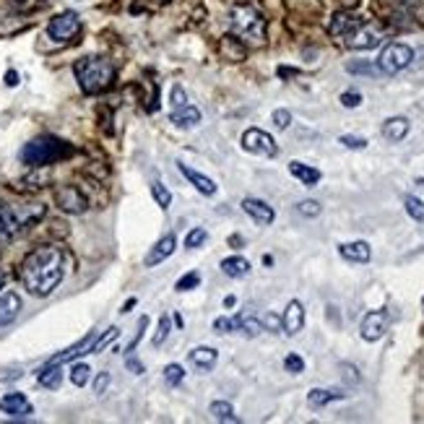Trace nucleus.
I'll use <instances>...</instances> for the list:
<instances>
[{
  "label": "nucleus",
  "instance_id": "f257e3e1",
  "mask_svg": "<svg viewBox=\"0 0 424 424\" xmlns=\"http://www.w3.org/2000/svg\"><path fill=\"white\" fill-rule=\"evenodd\" d=\"M65 273V258L63 250L45 245L36 248L26 255L24 266H21V282H24L26 292L34 297H47L58 289Z\"/></svg>",
  "mask_w": 424,
  "mask_h": 424
},
{
  "label": "nucleus",
  "instance_id": "f03ea898",
  "mask_svg": "<svg viewBox=\"0 0 424 424\" xmlns=\"http://www.w3.org/2000/svg\"><path fill=\"white\" fill-rule=\"evenodd\" d=\"M42 203H0V237H19L45 216Z\"/></svg>",
  "mask_w": 424,
  "mask_h": 424
},
{
  "label": "nucleus",
  "instance_id": "7ed1b4c3",
  "mask_svg": "<svg viewBox=\"0 0 424 424\" xmlns=\"http://www.w3.org/2000/svg\"><path fill=\"white\" fill-rule=\"evenodd\" d=\"M76 78L81 83V89L86 94H102L105 89H109V83L115 78V65L105 58H81L76 63Z\"/></svg>",
  "mask_w": 424,
  "mask_h": 424
},
{
  "label": "nucleus",
  "instance_id": "20e7f679",
  "mask_svg": "<svg viewBox=\"0 0 424 424\" xmlns=\"http://www.w3.org/2000/svg\"><path fill=\"white\" fill-rule=\"evenodd\" d=\"M71 143L60 141L55 136H39V138L29 141L21 149V162L26 167H47L60 162V159H65V156H71Z\"/></svg>",
  "mask_w": 424,
  "mask_h": 424
},
{
  "label": "nucleus",
  "instance_id": "39448f33",
  "mask_svg": "<svg viewBox=\"0 0 424 424\" xmlns=\"http://www.w3.org/2000/svg\"><path fill=\"white\" fill-rule=\"evenodd\" d=\"M232 32L242 39H248V42H260L266 36V19L250 3L235 6L232 8Z\"/></svg>",
  "mask_w": 424,
  "mask_h": 424
},
{
  "label": "nucleus",
  "instance_id": "423d86ee",
  "mask_svg": "<svg viewBox=\"0 0 424 424\" xmlns=\"http://www.w3.org/2000/svg\"><path fill=\"white\" fill-rule=\"evenodd\" d=\"M414 60V50L409 45H403V42H390L383 47L380 52V58H377V68L380 73H385V76H396L401 73L403 68H409Z\"/></svg>",
  "mask_w": 424,
  "mask_h": 424
},
{
  "label": "nucleus",
  "instance_id": "0eeeda50",
  "mask_svg": "<svg viewBox=\"0 0 424 424\" xmlns=\"http://www.w3.org/2000/svg\"><path fill=\"white\" fill-rule=\"evenodd\" d=\"M242 149L255 153V156H266V159H271V156L279 153V146L271 138V133H266V130L260 128H250L242 133Z\"/></svg>",
  "mask_w": 424,
  "mask_h": 424
},
{
  "label": "nucleus",
  "instance_id": "6e6552de",
  "mask_svg": "<svg viewBox=\"0 0 424 424\" xmlns=\"http://www.w3.org/2000/svg\"><path fill=\"white\" fill-rule=\"evenodd\" d=\"M78 32H81V19L73 11L58 13V16L47 24V34L52 36L55 42H71Z\"/></svg>",
  "mask_w": 424,
  "mask_h": 424
},
{
  "label": "nucleus",
  "instance_id": "1a4fd4ad",
  "mask_svg": "<svg viewBox=\"0 0 424 424\" xmlns=\"http://www.w3.org/2000/svg\"><path fill=\"white\" fill-rule=\"evenodd\" d=\"M388 326H390L388 310H372V312H367L365 318H362V326H359V336H362L365 341L375 343V341H380V339L385 336Z\"/></svg>",
  "mask_w": 424,
  "mask_h": 424
},
{
  "label": "nucleus",
  "instance_id": "9d476101",
  "mask_svg": "<svg viewBox=\"0 0 424 424\" xmlns=\"http://www.w3.org/2000/svg\"><path fill=\"white\" fill-rule=\"evenodd\" d=\"M55 203H58L65 213H83L86 211V206H89L81 190L73 188V185H63V188L55 190Z\"/></svg>",
  "mask_w": 424,
  "mask_h": 424
},
{
  "label": "nucleus",
  "instance_id": "9b49d317",
  "mask_svg": "<svg viewBox=\"0 0 424 424\" xmlns=\"http://www.w3.org/2000/svg\"><path fill=\"white\" fill-rule=\"evenodd\" d=\"M380 39H383V36H380V32H377L375 26L359 24L352 34H346V45L352 50H372L380 45Z\"/></svg>",
  "mask_w": 424,
  "mask_h": 424
},
{
  "label": "nucleus",
  "instance_id": "f8f14e48",
  "mask_svg": "<svg viewBox=\"0 0 424 424\" xmlns=\"http://www.w3.org/2000/svg\"><path fill=\"white\" fill-rule=\"evenodd\" d=\"M302 328H305V307L299 299H292L282 315V330L286 336H297Z\"/></svg>",
  "mask_w": 424,
  "mask_h": 424
},
{
  "label": "nucleus",
  "instance_id": "ddd939ff",
  "mask_svg": "<svg viewBox=\"0 0 424 424\" xmlns=\"http://www.w3.org/2000/svg\"><path fill=\"white\" fill-rule=\"evenodd\" d=\"M242 211L248 213L250 219H253L255 224H260V226L273 224V219H276V213H273L271 206H268L266 200H260V198H245L242 200Z\"/></svg>",
  "mask_w": 424,
  "mask_h": 424
},
{
  "label": "nucleus",
  "instance_id": "4468645a",
  "mask_svg": "<svg viewBox=\"0 0 424 424\" xmlns=\"http://www.w3.org/2000/svg\"><path fill=\"white\" fill-rule=\"evenodd\" d=\"M96 330H92V333H86L81 341L73 343L71 349H65V352H60L58 357H52L50 362H58V365H63V362H71V359H76V357H83V354H94V343H96Z\"/></svg>",
  "mask_w": 424,
  "mask_h": 424
},
{
  "label": "nucleus",
  "instance_id": "2eb2a0df",
  "mask_svg": "<svg viewBox=\"0 0 424 424\" xmlns=\"http://www.w3.org/2000/svg\"><path fill=\"white\" fill-rule=\"evenodd\" d=\"M339 255L349 263H370L372 258V248L367 245L365 240H357V242H343L339 245Z\"/></svg>",
  "mask_w": 424,
  "mask_h": 424
},
{
  "label": "nucleus",
  "instance_id": "dca6fc26",
  "mask_svg": "<svg viewBox=\"0 0 424 424\" xmlns=\"http://www.w3.org/2000/svg\"><path fill=\"white\" fill-rule=\"evenodd\" d=\"M409 130H412L409 118L396 115V118H388L385 123H383V138L390 141V143H399V141H403V138L409 136Z\"/></svg>",
  "mask_w": 424,
  "mask_h": 424
},
{
  "label": "nucleus",
  "instance_id": "f3484780",
  "mask_svg": "<svg viewBox=\"0 0 424 424\" xmlns=\"http://www.w3.org/2000/svg\"><path fill=\"white\" fill-rule=\"evenodd\" d=\"M0 412L11 414V416H29L34 409L24 393H8L6 399H0Z\"/></svg>",
  "mask_w": 424,
  "mask_h": 424
},
{
  "label": "nucleus",
  "instance_id": "a211bd4d",
  "mask_svg": "<svg viewBox=\"0 0 424 424\" xmlns=\"http://www.w3.org/2000/svg\"><path fill=\"white\" fill-rule=\"evenodd\" d=\"M190 365L195 367V370H200V372H209V370H213V365L219 362V352L213 349V346H195L193 352H190Z\"/></svg>",
  "mask_w": 424,
  "mask_h": 424
},
{
  "label": "nucleus",
  "instance_id": "6ab92c4d",
  "mask_svg": "<svg viewBox=\"0 0 424 424\" xmlns=\"http://www.w3.org/2000/svg\"><path fill=\"white\" fill-rule=\"evenodd\" d=\"M177 248V240L175 235H165L151 250H149V255H146V266H159L162 260H167Z\"/></svg>",
  "mask_w": 424,
  "mask_h": 424
},
{
  "label": "nucleus",
  "instance_id": "aec40b11",
  "mask_svg": "<svg viewBox=\"0 0 424 424\" xmlns=\"http://www.w3.org/2000/svg\"><path fill=\"white\" fill-rule=\"evenodd\" d=\"M169 120L175 123L177 128L188 130V128H195L200 123V109L193 105H182V107H175L172 109V115H169Z\"/></svg>",
  "mask_w": 424,
  "mask_h": 424
},
{
  "label": "nucleus",
  "instance_id": "412c9836",
  "mask_svg": "<svg viewBox=\"0 0 424 424\" xmlns=\"http://www.w3.org/2000/svg\"><path fill=\"white\" fill-rule=\"evenodd\" d=\"M359 24H365V21H362L359 16H354V13H336L328 26V32L333 36H346V34H352Z\"/></svg>",
  "mask_w": 424,
  "mask_h": 424
},
{
  "label": "nucleus",
  "instance_id": "4be33fe9",
  "mask_svg": "<svg viewBox=\"0 0 424 424\" xmlns=\"http://www.w3.org/2000/svg\"><path fill=\"white\" fill-rule=\"evenodd\" d=\"M177 169L182 172V175L188 177L190 182H193V188L198 190V193H203V195H213L216 193V182H213L211 177H206V175H200V172H195V169H190L188 165H177Z\"/></svg>",
  "mask_w": 424,
  "mask_h": 424
},
{
  "label": "nucleus",
  "instance_id": "5701e85b",
  "mask_svg": "<svg viewBox=\"0 0 424 424\" xmlns=\"http://www.w3.org/2000/svg\"><path fill=\"white\" fill-rule=\"evenodd\" d=\"M289 172H292V177H297L305 188H315L320 182V169H315V167L310 165H302V162H289Z\"/></svg>",
  "mask_w": 424,
  "mask_h": 424
},
{
  "label": "nucleus",
  "instance_id": "b1692460",
  "mask_svg": "<svg viewBox=\"0 0 424 424\" xmlns=\"http://www.w3.org/2000/svg\"><path fill=\"white\" fill-rule=\"evenodd\" d=\"M19 310H21V299H19V295L6 292V295L0 297V326L13 323L16 315H19Z\"/></svg>",
  "mask_w": 424,
  "mask_h": 424
},
{
  "label": "nucleus",
  "instance_id": "393cba45",
  "mask_svg": "<svg viewBox=\"0 0 424 424\" xmlns=\"http://www.w3.org/2000/svg\"><path fill=\"white\" fill-rule=\"evenodd\" d=\"M232 328L237 330V333H242V336H248V339H255L260 330H263V320L253 318V315H235L232 318Z\"/></svg>",
  "mask_w": 424,
  "mask_h": 424
},
{
  "label": "nucleus",
  "instance_id": "a878e982",
  "mask_svg": "<svg viewBox=\"0 0 424 424\" xmlns=\"http://www.w3.org/2000/svg\"><path fill=\"white\" fill-rule=\"evenodd\" d=\"M222 273L229 279H245L250 276V263L242 255H232V258L222 260Z\"/></svg>",
  "mask_w": 424,
  "mask_h": 424
},
{
  "label": "nucleus",
  "instance_id": "bb28decb",
  "mask_svg": "<svg viewBox=\"0 0 424 424\" xmlns=\"http://www.w3.org/2000/svg\"><path fill=\"white\" fill-rule=\"evenodd\" d=\"M339 399H346V393H336V390H323V388H312L307 393V403L312 409H323V406H328L330 401H339Z\"/></svg>",
  "mask_w": 424,
  "mask_h": 424
},
{
  "label": "nucleus",
  "instance_id": "cd10ccee",
  "mask_svg": "<svg viewBox=\"0 0 424 424\" xmlns=\"http://www.w3.org/2000/svg\"><path fill=\"white\" fill-rule=\"evenodd\" d=\"M60 383H63V372H60L58 362H47V365L39 370V385L55 390L60 388Z\"/></svg>",
  "mask_w": 424,
  "mask_h": 424
},
{
  "label": "nucleus",
  "instance_id": "c85d7f7f",
  "mask_svg": "<svg viewBox=\"0 0 424 424\" xmlns=\"http://www.w3.org/2000/svg\"><path fill=\"white\" fill-rule=\"evenodd\" d=\"M209 412H211V416L216 419V422H232V424L240 422V419L235 416V409H232L229 401H213Z\"/></svg>",
  "mask_w": 424,
  "mask_h": 424
},
{
  "label": "nucleus",
  "instance_id": "c756f323",
  "mask_svg": "<svg viewBox=\"0 0 424 424\" xmlns=\"http://www.w3.org/2000/svg\"><path fill=\"white\" fill-rule=\"evenodd\" d=\"M185 380V367L182 365H167L165 367V383L169 388H177Z\"/></svg>",
  "mask_w": 424,
  "mask_h": 424
},
{
  "label": "nucleus",
  "instance_id": "7c9ffc66",
  "mask_svg": "<svg viewBox=\"0 0 424 424\" xmlns=\"http://www.w3.org/2000/svg\"><path fill=\"white\" fill-rule=\"evenodd\" d=\"M89 375H92V370H89V365H83V362L71 367V383L76 388H83L89 383Z\"/></svg>",
  "mask_w": 424,
  "mask_h": 424
},
{
  "label": "nucleus",
  "instance_id": "2f4dec72",
  "mask_svg": "<svg viewBox=\"0 0 424 424\" xmlns=\"http://www.w3.org/2000/svg\"><path fill=\"white\" fill-rule=\"evenodd\" d=\"M151 195H153V200L159 203V209H165V211L169 209V203H172V193H169V190H167L162 182H153V185H151Z\"/></svg>",
  "mask_w": 424,
  "mask_h": 424
},
{
  "label": "nucleus",
  "instance_id": "473e14b6",
  "mask_svg": "<svg viewBox=\"0 0 424 424\" xmlns=\"http://www.w3.org/2000/svg\"><path fill=\"white\" fill-rule=\"evenodd\" d=\"M200 284V273L198 271H188L185 276H180L175 284V289L177 292H190V289H195Z\"/></svg>",
  "mask_w": 424,
  "mask_h": 424
},
{
  "label": "nucleus",
  "instance_id": "72a5a7b5",
  "mask_svg": "<svg viewBox=\"0 0 424 424\" xmlns=\"http://www.w3.org/2000/svg\"><path fill=\"white\" fill-rule=\"evenodd\" d=\"M206 237H209V232H206V229H200V226H195V229H190L188 237H185V248H188V250L200 248V245L206 242Z\"/></svg>",
  "mask_w": 424,
  "mask_h": 424
},
{
  "label": "nucleus",
  "instance_id": "f704fd0d",
  "mask_svg": "<svg viewBox=\"0 0 424 424\" xmlns=\"http://www.w3.org/2000/svg\"><path fill=\"white\" fill-rule=\"evenodd\" d=\"M406 213L412 216V219H416V222H424V203L416 195H409L406 198Z\"/></svg>",
  "mask_w": 424,
  "mask_h": 424
},
{
  "label": "nucleus",
  "instance_id": "c9c22d12",
  "mask_svg": "<svg viewBox=\"0 0 424 424\" xmlns=\"http://www.w3.org/2000/svg\"><path fill=\"white\" fill-rule=\"evenodd\" d=\"M169 328H172V320H169V315H165V318L159 320V330L153 333V339H151L153 346H162V343L167 341V336H169Z\"/></svg>",
  "mask_w": 424,
  "mask_h": 424
},
{
  "label": "nucleus",
  "instance_id": "e433bc0d",
  "mask_svg": "<svg viewBox=\"0 0 424 424\" xmlns=\"http://www.w3.org/2000/svg\"><path fill=\"white\" fill-rule=\"evenodd\" d=\"M284 367H286L292 375H299V372H305V359H302L299 354H286V359H284Z\"/></svg>",
  "mask_w": 424,
  "mask_h": 424
},
{
  "label": "nucleus",
  "instance_id": "4c0bfd02",
  "mask_svg": "<svg viewBox=\"0 0 424 424\" xmlns=\"http://www.w3.org/2000/svg\"><path fill=\"white\" fill-rule=\"evenodd\" d=\"M297 211L307 219H312V216H320V203L318 200H302V203H297Z\"/></svg>",
  "mask_w": 424,
  "mask_h": 424
},
{
  "label": "nucleus",
  "instance_id": "58836bf2",
  "mask_svg": "<svg viewBox=\"0 0 424 424\" xmlns=\"http://www.w3.org/2000/svg\"><path fill=\"white\" fill-rule=\"evenodd\" d=\"M271 120L279 130H286L289 125H292V112H289V109H276V112L271 115Z\"/></svg>",
  "mask_w": 424,
  "mask_h": 424
},
{
  "label": "nucleus",
  "instance_id": "ea45409f",
  "mask_svg": "<svg viewBox=\"0 0 424 424\" xmlns=\"http://www.w3.org/2000/svg\"><path fill=\"white\" fill-rule=\"evenodd\" d=\"M339 143H341V146H346V149H357V151L367 149V138H362V136H341V138H339Z\"/></svg>",
  "mask_w": 424,
  "mask_h": 424
},
{
  "label": "nucleus",
  "instance_id": "a19ab883",
  "mask_svg": "<svg viewBox=\"0 0 424 424\" xmlns=\"http://www.w3.org/2000/svg\"><path fill=\"white\" fill-rule=\"evenodd\" d=\"M346 71L349 73H365V76H377L380 68H377V65H370V63H349V65H346Z\"/></svg>",
  "mask_w": 424,
  "mask_h": 424
},
{
  "label": "nucleus",
  "instance_id": "79ce46f5",
  "mask_svg": "<svg viewBox=\"0 0 424 424\" xmlns=\"http://www.w3.org/2000/svg\"><path fill=\"white\" fill-rule=\"evenodd\" d=\"M341 105L349 107V109H354V107L362 105V94H359V92H343V94H341Z\"/></svg>",
  "mask_w": 424,
  "mask_h": 424
},
{
  "label": "nucleus",
  "instance_id": "37998d69",
  "mask_svg": "<svg viewBox=\"0 0 424 424\" xmlns=\"http://www.w3.org/2000/svg\"><path fill=\"white\" fill-rule=\"evenodd\" d=\"M213 330H216V333H219V336H222V333H232V318H224V315H222V318H216L213 320Z\"/></svg>",
  "mask_w": 424,
  "mask_h": 424
},
{
  "label": "nucleus",
  "instance_id": "c03bdc74",
  "mask_svg": "<svg viewBox=\"0 0 424 424\" xmlns=\"http://www.w3.org/2000/svg\"><path fill=\"white\" fill-rule=\"evenodd\" d=\"M146 326H149V318H146V315H143V318H141V323H138V333H136V336H133V341H130L128 352H133V349H136V346H138V343H141V339H143V330H146Z\"/></svg>",
  "mask_w": 424,
  "mask_h": 424
},
{
  "label": "nucleus",
  "instance_id": "a18cd8bd",
  "mask_svg": "<svg viewBox=\"0 0 424 424\" xmlns=\"http://www.w3.org/2000/svg\"><path fill=\"white\" fill-rule=\"evenodd\" d=\"M172 105L175 107L188 105V96H185V89H182V86H175V89H172Z\"/></svg>",
  "mask_w": 424,
  "mask_h": 424
},
{
  "label": "nucleus",
  "instance_id": "49530a36",
  "mask_svg": "<svg viewBox=\"0 0 424 424\" xmlns=\"http://www.w3.org/2000/svg\"><path fill=\"white\" fill-rule=\"evenodd\" d=\"M109 385V372H99V377L94 380V393H105Z\"/></svg>",
  "mask_w": 424,
  "mask_h": 424
},
{
  "label": "nucleus",
  "instance_id": "de8ad7c7",
  "mask_svg": "<svg viewBox=\"0 0 424 424\" xmlns=\"http://www.w3.org/2000/svg\"><path fill=\"white\" fill-rule=\"evenodd\" d=\"M263 326H268L271 330H279L282 328V320L276 318V315H266V318H263Z\"/></svg>",
  "mask_w": 424,
  "mask_h": 424
},
{
  "label": "nucleus",
  "instance_id": "09e8293b",
  "mask_svg": "<svg viewBox=\"0 0 424 424\" xmlns=\"http://www.w3.org/2000/svg\"><path fill=\"white\" fill-rule=\"evenodd\" d=\"M343 377H349L352 383H359V375H357V370L352 365H343Z\"/></svg>",
  "mask_w": 424,
  "mask_h": 424
},
{
  "label": "nucleus",
  "instance_id": "8fccbe9b",
  "mask_svg": "<svg viewBox=\"0 0 424 424\" xmlns=\"http://www.w3.org/2000/svg\"><path fill=\"white\" fill-rule=\"evenodd\" d=\"M128 367L133 370V372H136V375H141V372H143V365H141V362H136L133 357H128Z\"/></svg>",
  "mask_w": 424,
  "mask_h": 424
},
{
  "label": "nucleus",
  "instance_id": "3c124183",
  "mask_svg": "<svg viewBox=\"0 0 424 424\" xmlns=\"http://www.w3.org/2000/svg\"><path fill=\"white\" fill-rule=\"evenodd\" d=\"M6 83H8V86H19V73L16 71L6 73Z\"/></svg>",
  "mask_w": 424,
  "mask_h": 424
},
{
  "label": "nucleus",
  "instance_id": "603ef678",
  "mask_svg": "<svg viewBox=\"0 0 424 424\" xmlns=\"http://www.w3.org/2000/svg\"><path fill=\"white\" fill-rule=\"evenodd\" d=\"M133 305H136V299H128V302H125V307H123V312H130V310H133Z\"/></svg>",
  "mask_w": 424,
  "mask_h": 424
},
{
  "label": "nucleus",
  "instance_id": "864d4df0",
  "mask_svg": "<svg viewBox=\"0 0 424 424\" xmlns=\"http://www.w3.org/2000/svg\"><path fill=\"white\" fill-rule=\"evenodd\" d=\"M3 284H6V273L0 271V292H3Z\"/></svg>",
  "mask_w": 424,
  "mask_h": 424
},
{
  "label": "nucleus",
  "instance_id": "5fc2aeb1",
  "mask_svg": "<svg viewBox=\"0 0 424 424\" xmlns=\"http://www.w3.org/2000/svg\"><path fill=\"white\" fill-rule=\"evenodd\" d=\"M165 3H167V0H165Z\"/></svg>",
  "mask_w": 424,
  "mask_h": 424
}]
</instances>
